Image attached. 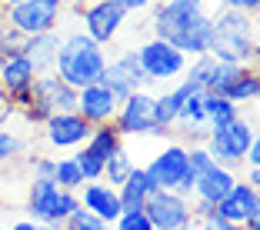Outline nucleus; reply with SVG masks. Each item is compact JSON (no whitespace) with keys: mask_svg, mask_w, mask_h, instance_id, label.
<instances>
[{"mask_svg":"<svg viewBox=\"0 0 260 230\" xmlns=\"http://www.w3.org/2000/svg\"><path fill=\"white\" fill-rule=\"evenodd\" d=\"M223 7H234V10H247V14H253V10L260 7V0H223Z\"/></svg>","mask_w":260,"mask_h":230,"instance_id":"e433bc0d","label":"nucleus"},{"mask_svg":"<svg viewBox=\"0 0 260 230\" xmlns=\"http://www.w3.org/2000/svg\"><path fill=\"white\" fill-rule=\"evenodd\" d=\"M260 93V74L247 63L237 77H234V84L223 90V97H230L234 104H253V97Z\"/></svg>","mask_w":260,"mask_h":230,"instance_id":"b1692460","label":"nucleus"},{"mask_svg":"<svg viewBox=\"0 0 260 230\" xmlns=\"http://www.w3.org/2000/svg\"><path fill=\"white\" fill-rule=\"evenodd\" d=\"M247 227H250V230H260V204H257V210L250 214V220H247Z\"/></svg>","mask_w":260,"mask_h":230,"instance_id":"a19ab883","label":"nucleus"},{"mask_svg":"<svg viewBox=\"0 0 260 230\" xmlns=\"http://www.w3.org/2000/svg\"><path fill=\"white\" fill-rule=\"evenodd\" d=\"M147 170H150V177L157 180V187H174V190L193 197V180H197V174L190 170V157H187L184 140L167 144L150 163H147Z\"/></svg>","mask_w":260,"mask_h":230,"instance_id":"1a4fd4ad","label":"nucleus"},{"mask_svg":"<svg viewBox=\"0 0 260 230\" xmlns=\"http://www.w3.org/2000/svg\"><path fill=\"white\" fill-rule=\"evenodd\" d=\"M114 4H120V7L130 14V10H150L157 0H114Z\"/></svg>","mask_w":260,"mask_h":230,"instance_id":"c9c22d12","label":"nucleus"},{"mask_svg":"<svg viewBox=\"0 0 260 230\" xmlns=\"http://www.w3.org/2000/svg\"><path fill=\"white\" fill-rule=\"evenodd\" d=\"M144 210L150 214L153 230H187L193 223V207L190 197L174 187H157L144 200Z\"/></svg>","mask_w":260,"mask_h":230,"instance_id":"9b49d317","label":"nucleus"},{"mask_svg":"<svg viewBox=\"0 0 260 230\" xmlns=\"http://www.w3.org/2000/svg\"><path fill=\"white\" fill-rule=\"evenodd\" d=\"M60 40H63V34H57V30L30 34V37L23 40V54L30 57V63L37 67V74H44V70H54L57 54H60Z\"/></svg>","mask_w":260,"mask_h":230,"instance_id":"6ab92c4d","label":"nucleus"},{"mask_svg":"<svg viewBox=\"0 0 260 230\" xmlns=\"http://www.w3.org/2000/svg\"><path fill=\"white\" fill-rule=\"evenodd\" d=\"M247 63H230V60H217L214 63V74H210V87L207 90H217V93H223L230 84H234V77L244 70Z\"/></svg>","mask_w":260,"mask_h":230,"instance_id":"c85d7f7f","label":"nucleus"},{"mask_svg":"<svg viewBox=\"0 0 260 230\" xmlns=\"http://www.w3.org/2000/svg\"><path fill=\"white\" fill-rule=\"evenodd\" d=\"M63 227H70V230H107V223L100 220L93 210H87V207H77L74 214L67 217V223Z\"/></svg>","mask_w":260,"mask_h":230,"instance_id":"2f4dec72","label":"nucleus"},{"mask_svg":"<svg viewBox=\"0 0 260 230\" xmlns=\"http://www.w3.org/2000/svg\"><path fill=\"white\" fill-rule=\"evenodd\" d=\"M67 14L63 0H20V4H10V7H0V17L7 27L20 30L23 37L30 34H44V30H57Z\"/></svg>","mask_w":260,"mask_h":230,"instance_id":"423d86ee","label":"nucleus"},{"mask_svg":"<svg viewBox=\"0 0 260 230\" xmlns=\"http://www.w3.org/2000/svg\"><path fill=\"white\" fill-rule=\"evenodd\" d=\"M184 4H193V7H204V0H184Z\"/></svg>","mask_w":260,"mask_h":230,"instance_id":"a18cd8bd","label":"nucleus"},{"mask_svg":"<svg viewBox=\"0 0 260 230\" xmlns=\"http://www.w3.org/2000/svg\"><path fill=\"white\" fill-rule=\"evenodd\" d=\"M10 4H20V0H0V7H10Z\"/></svg>","mask_w":260,"mask_h":230,"instance_id":"c03bdc74","label":"nucleus"},{"mask_svg":"<svg viewBox=\"0 0 260 230\" xmlns=\"http://www.w3.org/2000/svg\"><path fill=\"white\" fill-rule=\"evenodd\" d=\"M77 207H80L77 190H63L54 177H34L30 190H27V210L44 227H63Z\"/></svg>","mask_w":260,"mask_h":230,"instance_id":"20e7f679","label":"nucleus"},{"mask_svg":"<svg viewBox=\"0 0 260 230\" xmlns=\"http://www.w3.org/2000/svg\"><path fill=\"white\" fill-rule=\"evenodd\" d=\"M0 227H4V220H0Z\"/></svg>","mask_w":260,"mask_h":230,"instance_id":"de8ad7c7","label":"nucleus"},{"mask_svg":"<svg viewBox=\"0 0 260 230\" xmlns=\"http://www.w3.org/2000/svg\"><path fill=\"white\" fill-rule=\"evenodd\" d=\"M257 204H260V190L250 184V180H237V184L217 200V210H220L234 227H247L250 214L257 210Z\"/></svg>","mask_w":260,"mask_h":230,"instance_id":"f3484780","label":"nucleus"},{"mask_svg":"<svg viewBox=\"0 0 260 230\" xmlns=\"http://www.w3.org/2000/svg\"><path fill=\"white\" fill-rule=\"evenodd\" d=\"M77 193H80V207L93 210L107 227H114V220L120 217V210H123L120 193H117L114 184H107L104 177H97V180H84V187H80Z\"/></svg>","mask_w":260,"mask_h":230,"instance_id":"dca6fc26","label":"nucleus"},{"mask_svg":"<svg viewBox=\"0 0 260 230\" xmlns=\"http://www.w3.org/2000/svg\"><path fill=\"white\" fill-rule=\"evenodd\" d=\"M214 34H210V54L217 60L230 63H250L253 54V20L247 10L223 7L214 17Z\"/></svg>","mask_w":260,"mask_h":230,"instance_id":"7ed1b4c3","label":"nucleus"},{"mask_svg":"<svg viewBox=\"0 0 260 230\" xmlns=\"http://www.w3.org/2000/svg\"><path fill=\"white\" fill-rule=\"evenodd\" d=\"M74 157H77V163H80V174H84V180H97V177H104V157L100 153H93L87 144H80L74 150Z\"/></svg>","mask_w":260,"mask_h":230,"instance_id":"cd10ccee","label":"nucleus"},{"mask_svg":"<svg viewBox=\"0 0 260 230\" xmlns=\"http://www.w3.org/2000/svg\"><path fill=\"white\" fill-rule=\"evenodd\" d=\"M34 97L30 104L20 110L27 123H44L54 110H74L77 107V87H70L57 70H44L34 77Z\"/></svg>","mask_w":260,"mask_h":230,"instance_id":"39448f33","label":"nucleus"},{"mask_svg":"<svg viewBox=\"0 0 260 230\" xmlns=\"http://www.w3.org/2000/svg\"><path fill=\"white\" fill-rule=\"evenodd\" d=\"M253 104H257V117H260V93H257V97H253Z\"/></svg>","mask_w":260,"mask_h":230,"instance_id":"49530a36","label":"nucleus"},{"mask_svg":"<svg viewBox=\"0 0 260 230\" xmlns=\"http://www.w3.org/2000/svg\"><path fill=\"white\" fill-rule=\"evenodd\" d=\"M214 63H217L214 54L190 57V63H187V70H184V80H190L197 90H207V87H210V74H214Z\"/></svg>","mask_w":260,"mask_h":230,"instance_id":"393cba45","label":"nucleus"},{"mask_svg":"<svg viewBox=\"0 0 260 230\" xmlns=\"http://www.w3.org/2000/svg\"><path fill=\"white\" fill-rule=\"evenodd\" d=\"M80 14V27L90 34L97 44H110L117 40V34L123 30V23H127V10L114 0H93L87 7L77 10Z\"/></svg>","mask_w":260,"mask_h":230,"instance_id":"f8f14e48","label":"nucleus"},{"mask_svg":"<svg viewBox=\"0 0 260 230\" xmlns=\"http://www.w3.org/2000/svg\"><path fill=\"white\" fill-rule=\"evenodd\" d=\"M247 180L260 190V167H247Z\"/></svg>","mask_w":260,"mask_h":230,"instance_id":"58836bf2","label":"nucleus"},{"mask_svg":"<svg viewBox=\"0 0 260 230\" xmlns=\"http://www.w3.org/2000/svg\"><path fill=\"white\" fill-rule=\"evenodd\" d=\"M250 20H253V34H260V7L250 14Z\"/></svg>","mask_w":260,"mask_h":230,"instance_id":"37998d69","label":"nucleus"},{"mask_svg":"<svg viewBox=\"0 0 260 230\" xmlns=\"http://www.w3.org/2000/svg\"><path fill=\"white\" fill-rule=\"evenodd\" d=\"M54 180L63 187V190H80V187H84V174H80V163H77V157H57Z\"/></svg>","mask_w":260,"mask_h":230,"instance_id":"a878e982","label":"nucleus"},{"mask_svg":"<svg viewBox=\"0 0 260 230\" xmlns=\"http://www.w3.org/2000/svg\"><path fill=\"white\" fill-rule=\"evenodd\" d=\"M150 10H153L150 17L153 37L170 40L187 57L210 54L214 20H210V14H204V7H193V4H184V0H157Z\"/></svg>","mask_w":260,"mask_h":230,"instance_id":"f257e3e1","label":"nucleus"},{"mask_svg":"<svg viewBox=\"0 0 260 230\" xmlns=\"http://www.w3.org/2000/svg\"><path fill=\"white\" fill-rule=\"evenodd\" d=\"M114 123L123 137H167V130L157 123V114H153V93H147L144 87L120 100Z\"/></svg>","mask_w":260,"mask_h":230,"instance_id":"0eeeda50","label":"nucleus"},{"mask_svg":"<svg viewBox=\"0 0 260 230\" xmlns=\"http://www.w3.org/2000/svg\"><path fill=\"white\" fill-rule=\"evenodd\" d=\"M40 127H44V140L54 150H77L80 144H87V137L93 130L77 110H54Z\"/></svg>","mask_w":260,"mask_h":230,"instance_id":"ddd939ff","label":"nucleus"},{"mask_svg":"<svg viewBox=\"0 0 260 230\" xmlns=\"http://www.w3.org/2000/svg\"><path fill=\"white\" fill-rule=\"evenodd\" d=\"M34 177H54V167H57V157H34Z\"/></svg>","mask_w":260,"mask_h":230,"instance_id":"473e14b6","label":"nucleus"},{"mask_svg":"<svg viewBox=\"0 0 260 230\" xmlns=\"http://www.w3.org/2000/svg\"><path fill=\"white\" fill-rule=\"evenodd\" d=\"M244 163H247V167H260V127L253 130V140H250V147H247Z\"/></svg>","mask_w":260,"mask_h":230,"instance_id":"72a5a7b5","label":"nucleus"},{"mask_svg":"<svg viewBox=\"0 0 260 230\" xmlns=\"http://www.w3.org/2000/svg\"><path fill=\"white\" fill-rule=\"evenodd\" d=\"M14 227L17 230H34V227H40V220H37V217H27V220H17Z\"/></svg>","mask_w":260,"mask_h":230,"instance_id":"4c0bfd02","label":"nucleus"},{"mask_svg":"<svg viewBox=\"0 0 260 230\" xmlns=\"http://www.w3.org/2000/svg\"><path fill=\"white\" fill-rule=\"evenodd\" d=\"M100 80L114 90L117 100H123L127 93L140 90V87L147 84V74H144V67H140L137 50H123V54H117L114 60L107 57V67H104V77H100Z\"/></svg>","mask_w":260,"mask_h":230,"instance_id":"4468645a","label":"nucleus"},{"mask_svg":"<svg viewBox=\"0 0 260 230\" xmlns=\"http://www.w3.org/2000/svg\"><path fill=\"white\" fill-rule=\"evenodd\" d=\"M4 37H7V23H4V17H0V63H4Z\"/></svg>","mask_w":260,"mask_h":230,"instance_id":"ea45409f","label":"nucleus"},{"mask_svg":"<svg viewBox=\"0 0 260 230\" xmlns=\"http://www.w3.org/2000/svg\"><path fill=\"white\" fill-rule=\"evenodd\" d=\"M134 167H137V163L130 160V153L120 147V150H117V153H110V157H107V163H104V180H107V184H114V187H120Z\"/></svg>","mask_w":260,"mask_h":230,"instance_id":"bb28decb","label":"nucleus"},{"mask_svg":"<svg viewBox=\"0 0 260 230\" xmlns=\"http://www.w3.org/2000/svg\"><path fill=\"white\" fill-rule=\"evenodd\" d=\"M34 77H37V67L30 63V57L17 50V54H7L4 63H0V84L7 93H17V90H27L34 84Z\"/></svg>","mask_w":260,"mask_h":230,"instance_id":"aec40b11","label":"nucleus"},{"mask_svg":"<svg viewBox=\"0 0 260 230\" xmlns=\"http://www.w3.org/2000/svg\"><path fill=\"white\" fill-rule=\"evenodd\" d=\"M204 114H207V127L217 130V127L230 123L240 114V104H234L230 97H223V93H217V90H204Z\"/></svg>","mask_w":260,"mask_h":230,"instance_id":"5701e85b","label":"nucleus"},{"mask_svg":"<svg viewBox=\"0 0 260 230\" xmlns=\"http://www.w3.org/2000/svg\"><path fill=\"white\" fill-rule=\"evenodd\" d=\"M253 127L247 117H234L230 123H223V127H217V130H210L207 134V150L214 153V160L217 163H223V167H234L237 170L240 163H244V157H247V147H250V140H253Z\"/></svg>","mask_w":260,"mask_h":230,"instance_id":"6e6552de","label":"nucleus"},{"mask_svg":"<svg viewBox=\"0 0 260 230\" xmlns=\"http://www.w3.org/2000/svg\"><path fill=\"white\" fill-rule=\"evenodd\" d=\"M153 190H157V180L150 177V170H147V167H134L127 174V180L117 187L123 210H127V207H144V200L150 197Z\"/></svg>","mask_w":260,"mask_h":230,"instance_id":"412c9836","label":"nucleus"},{"mask_svg":"<svg viewBox=\"0 0 260 230\" xmlns=\"http://www.w3.org/2000/svg\"><path fill=\"white\" fill-rule=\"evenodd\" d=\"M87 4H93V0H63V7H70V10H80Z\"/></svg>","mask_w":260,"mask_h":230,"instance_id":"79ce46f5","label":"nucleus"},{"mask_svg":"<svg viewBox=\"0 0 260 230\" xmlns=\"http://www.w3.org/2000/svg\"><path fill=\"white\" fill-rule=\"evenodd\" d=\"M14 114H17V110H14V100H10V93L0 87V127H7V120Z\"/></svg>","mask_w":260,"mask_h":230,"instance_id":"f704fd0d","label":"nucleus"},{"mask_svg":"<svg viewBox=\"0 0 260 230\" xmlns=\"http://www.w3.org/2000/svg\"><path fill=\"white\" fill-rule=\"evenodd\" d=\"M114 227L117 230H153V223H150V214L144 207H127V210H120Z\"/></svg>","mask_w":260,"mask_h":230,"instance_id":"c756f323","label":"nucleus"},{"mask_svg":"<svg viewBox=\"0 0 260 230\" xmlns=\"http://www.w3.org/2000/svg\"><path fill=\"white\" fill-rule=\"evenodd\" d=\"M117 107H120V100L114 97V90H110L104 80H97V84H87L77 90V114L84 117L90 127H97V123H107L117 117Z\"/></svg>","mask_w":260,"mask_h":230,"instance_id":"2eb2a0df","label":"nucleus"},{"mask_svg":"<svg viewBox=\"0 0 260 230\" xmlns=\"http://www.w3.org/2000/svg\"><path fill=\"white\" fill-rule=\"evenodd\" d=\"M104 67H107V50H104V44H97L84 27L74 30V34H63L54 70L70 87L80 90V87H87V84H97L100 77H104Z\"/></svg>","mask_w":260,"mask_h":230,"instance_id":"f03ea898","label":"nucleus"},{"mask_svg":"<svg viewBox=\"0 0 260 230\" xmlns=\"http://www.w3.org/2000/svg\"><path fill=\"white\" fill-rule=\"evenodd\" d=\"M190 90H197V87H193L190 80H180V84L170 87L167 93L153 97V114H157V123H160L164 130H170V123H174L177 110H180V104H184V100L190 97Z\"/></svg>","mask_w":260,"mask_h":230,"instance_id":"4be33fe9","label":"nucleus"},{"mask_svg":"<svg viewBox=\"0 0 260 230\" xmlns=\"http://www.w3.org/2000/svg\"><path fill=\"white\" fill-rule=\"evenodd\" d=\"M137 57H140L144 74H147V84H164L170 77H184L187 63H190V57L180 47H174L164 37H150L147 44H140Z\"/></svg>","mask_w":260,"mask_h":230,"instance_id":"9d476101","label":"nucleus"},{"mask_svg":"<svg viewBox=\"0 0 260 230\" xmlns=\"http://www.w3.org/2000/svg\"><path fill=\"white\" fill-rule=\"evenodd\" d=\"M237 180H240V177L234 174V167H223V163H210V167L200 170L197 180H193V197L217 204V200H220L223 193L230 190V187L237 184Z\"/></svg>","mask_w":260,"mask_h":230,"instance_id":"a211bd4d","label":"nucleus"},{"mask_svg":"<svg viewBox=\"0 0 260 230\" xmlns=\"http://www.w3.org/2000/svg\"><path fill=\"white\" fill-rule=\"evenodd\" d=\"M23 150H27V140L17 130H0V163H10L17 157H23Z\"/></svg>","mask_w":260,"mask_h":230,"instance_id":"7c9ffc66","label":"nucleus"}]
</instances>
